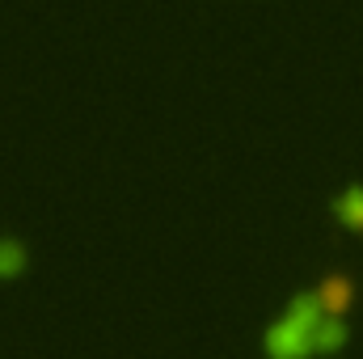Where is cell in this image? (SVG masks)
Returning <instances> with one entry per match:
<instances>
[{
    "instance_id": "6da1fadb",
    "label": "cell",
    "mask_w": 363,
    "mask_h": 359,
    "mask_svg": "<svg viewBox=\"0 0 363 359\" xmlns=\"http://www.w3.org/2000/svg\"><path fill=\"white\" fill-rule=\"evenodd\" d=\"M267 351H271V355H283V359L304 355V351H313V330H304V326L287 313V317H279L271 330H267Z\"/></svg>"
},
{
    "instance_id": "7a4b0ae2",
    "label": "cell",
    "mask_w": 363,
    "mask_h": 359,
    "mask_svg": "<svg viewBox=\"0 0 363 359\" xmlns=\"http://www.w3.org/2000/svg\"><path fill=\"white\" fill-rule=\"evenodd\" d=\"M317 300L325 304L330 317H342V313L355 304V283H351L347 275H330V279L317 283Z\"/></svg>"
},
{
    "instance_id": "3957f363",
    "label": "cell",
    "mask_w": 363,
    "mask_h": 359,
    "mask_svg": "<svg viewBox=\"0 0 363 359\" xmlns=\"http://www.w3.org/2000/svg\"><path fill=\"white\" fill-rule=\"evenodd\" d=\"M334 216H338V224H347L351 233H363V186H347L338 199H334Z\"/></svg>"
},
{
    "instance_id": "5b68a950",
    "label": "cell",
    "mask_w": 363,
    "mask_h": 359,
    "mask_svg": "<svg viewBox=\"0 0 363 359\" xmlns=\"http://www.w3.org/2000/svg\"><path fill=\"white\" fill-rule=\"evenodd\" d=\"M26 270V245L13 237H0V279H17Z\"/></svg>"
},
{
    "instance_id": "277c9868",
    "label": "cell",
    "mask_w": 363,
    "mask_h": 359,
    "mask_svg": "<svg viewBox=\"0 0 363 359\" xmlns=\"http://www.w3.org/2000/svg\"><path fill=\"white\" fill-rule=\"evenodd\" d=\"M347 343V326L338 317H325L317 330H313V351H338Z\"/></svg>"
}]
</instances>
